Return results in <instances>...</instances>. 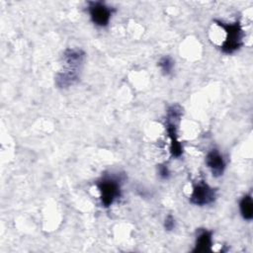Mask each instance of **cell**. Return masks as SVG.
I'll return each instance as SVG.
<instances>
[{"instance_id": "obj_1", "label": "cell", "mask_w": 253, "mask_h": 253, "mask_svg": "<svg viewBox=\"0 0 253 253\" xmlns=\"http://www.w3.org/2000/svg\"><path fill=\"white\" fill-rule=\"evenodd\" d=\"M215 23L219 27H221L226 33V38L220 47L221 50L224 53H232L237 50L242 45V40L244 37V33L241 29L240 23L234 22L228 24L217 20H215Z\"/></svg>"}, {"instance_id": "obj_2", "label": "cell", "mask_w": 253, "mask_h": 253, "mask_svg": "<svg viewBox=\"0 0 253 253\" xmlns=\"http://www.w3.org/2000/svg\"><path fill=\"white\" fill-rule=\"evenodd\" d=\"M97 187L101 193V203L106 208L110 207L121 196L120 183L112 177L103 178L97 183Z\"/></svg>"}, {"instance_id": "obj_3", "label": "cell", "mask_w": 253, "mask_h": 253, "mask_svg": "<svg viewBox=\"0 0 253 253\" xmlns=\"http://www.w3.org/2000/svg\"><path fill=\"white\" fill-rule=\"evenodd\" d=\"M216 198L215 189L210 187L204 181L199 182L193 188L190 202L197 206H205L212 203Z\"/></svg>"}, {"instance_id": "obj_4", "label": "cell", "mask_w": 253, "mask_h": 253, "mask_svg": "<svg viewBox=\"0 0 253 253\" xmlns=\"http://www.w3.org/2000/svg\"><path fill=\"white\" fill-rule=\"evenodd\" d=\"M88 11L92 22L99 27H106L112 16V9L102 2H89Z\"/></svg>"}, {"instance_id": "obj_5", "label": "cell", "mask_w": 253, "mask_h": 253, "mask_svg": "<svg viewBox=\"0 0 253 253\" xmlns=\"http://www.w3.org/2000/svg\"><path fill=\"white\" fill-rule=\"evenodd\" d=\"M84 51L78 48H67L63 53V60L65 62L64 71L79 74V66L84 59Z\"/></svg>"}, {"instance_id": "obj_6", "label": "cell", "mask_w": 253, "mask_h": 253, "mask_svg": "<svg viewBox=\"0 0 253 253\" xmlns=\"http://www.w3.org/2000/svg\"><path fill=\"white\" fill-rule=\"evenodd\" d=\"M206 164L211 169L214 177L222 175L225 168V162L223 160V157L216 149H212L207 154Z\"/></svg>"}, {"instance_id": "obj_7", "label": "cell", "mask_w": 253, "mask_h": 253, "mask_svg": "<svg viewBox=\"0 0 253 253\" xmlns=\"http://www.w3.org/2000/svg\"><path fill=\"white\" fill-rule=\"evenodd\" d=\"M177 122H179V121L167 118V123H166L167 133L171 140L170 152L173 157H179V156H181V154L183 152L182 144L179 142V140L177 138Z\"/></svg>"}, {"instance_id": "obj_8", "label": "cell", "mask_w": 253, "mask_h": 253, "mask_svg": "<svg viewBox=\"0 0 253 253\" xmlns=\"http://www.w3.org/2000/svg\"><path fill=\"white\" fill-rule=\"evenodd\" d=\"M211 250V232L203 230L197 237L193 252H208Z\"/></svg>"}, {"instance_id": "obj_9", "label": "cell", "mask_w": 253, "mask_h": 253, "mask_svg": "<svg viewBox=\"0 0 253 253\" xmlns=\"http://www.w3.org/2000/svg\"><path fill=\"white\" fill-rule=\"evenodd\" d=\"M240 212L244 219L251 220L253 217V202L251 195H245L239 204Z\"/></svg>"}, {"instance_id": "obj_10", "label": "cell", "mask_w": 253, "mask_h": 253, "mask_svg": "<svg viewBox=\"0 0 253 253\" xmlns=\"http://www.w3.org/2000/svg\"><path fill=\"white\" fill-rule=\"evenodd\" d=\"M158 66L161 68L164 74H170L174 67V61L170 56H163L158 61Z\"/></svg>"}, {"instance_id": "obj_11", "label": "cell", "mask_w": 253, "mask_h": 253, "mask_svg": "<svg viewBox=\"0 0 253 253\" xmlns=\"http://www.w3.org/2000/svg\"><path fill=\"white\" fill-rule=\"evenodd\" d=\"M175 218L171 215V214H169L166 218H165V221H164V227H165V229L166 230H172V229H174V227H175Z\"/></svg>"}, {"instance_id": "obj_12", "label": "cell", "mask_w": 253, "mask_h": 253, "mask_svg": "<svg viewBox=\"0 0 253 253\" xmlns=\"http://www.w3.org/2000/svg\"><path fill=\"white\" fill-rule=\"evenodd\" d=\"M158 173H159V176L163 179H167L170 175V172L168 170V167L166 165H159L158 167Z\"/></svg>"}]
</instances>
